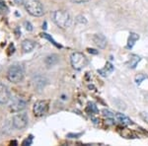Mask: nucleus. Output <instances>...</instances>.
<instances>
[{"mask_svg": "<svg viewBox=\"0 0 148 146\" xmlns=\"http://www.w3.org/2000/svg\"><path fill=\"white\" fill-rule=\"evenodd\" d=\"M53 22L60 29H66L71 24V16L68 11L57 10L53 13Z\"/></svg>", "mask_w": 148, "mask_h": 146, "instance_id": "nucleus-1", "label": "nucleus"}, {"mask_svg": "<svg viewBox=\"0 0 148 146\" xmlns=\"http://www.w3.org/2000/svg\"><path fill=\"white\" fill-rule=\"evenodd\" d=\"M24 6L30 15L41 17L44 14V6L40 0H24Z\"/></svg>", "mask_w": 148, "mask_h": 146, "instance_id": "nucleus-2", "label": "nucleus"}, {"mask_svg": "<svg viewBox=\"0 0 148 146\" xmlns=\"http://www.w3.org/2000/svg\"><path fill=\"white\" fill-rule=\"evenodd\" d=\"M24 69L20 65H13L9 68L7 73V78L12 83H19L24 78Z\"/></svg>", "mask_w": 148, "mask_h": 146, "instance_id": "nucleus-3", "label": "nucleus"}, {"mask_svg": "<svg viewBox=\"0 0 148 146\" xmlns=\"http://www.w3.org/2000/svg\"><path fill=\"white\" fill-rule=\"evenodd\" d=\"M70 62H71L72 67L75 70H81L87 66V64H88V60H87L86 56H85L83 54L75 52L71 54Z\"/></svg>", "mask_w": 148, "mask_h": 146, "instance_id": "nucleus-4", "label": "nucleus"}, {"mask_svg": "<svg viewBox=\"0 0 148 146\" xmlns=\"http://www.w3.org/2000/svg\"><path fill=\"white\" fill-rule=\"evenodd\" d=\"M28 121H29V118L27 116V114H17L13 117V127L17 129H23L28 125Z\"/></svg>", "mask_w": 148, "mask_h": 146, "instance_id": "nucleus-5", "label": "nucleus"}, {"mask_svg": "<svg viewBox=\"0 0 148 146\" xmlns=\"http://www.w3.org/2000/svg\"><path fill=\"white\" fill-rule=\"evenodd\" d=\"M48 110V104L46 101H38L34 105V115L36 117H42Z\"/></svg>", "mask_w": 148, "mask_h": 146, "instance_id": "nucleus-6", "label": "nucleus"}, {"mask_svg": "<svg viewBox=\"0 0 148 146\" xmlns=\"http://www.w3.org/2000/svg\"><path fill=\"white\" fill-rule=\"evenodd\" d=\"M10 100V93L7 87L0 83V104H6Z\"/></svg>", "mask_w": 148, "mask_h": 146, "instance_id": "nucleus-7", "label": "nucleus"}, {"mask_svg": "<svg viewBox=\"0 0 148 146\" xmlns=\"http://www.w3.org/2000/svg\"><path fill=\"white\" fill-rule=\"evenodd\" d=\"M93 42L99 48H105L107 46V39L105 36L100 34H96L93 36Z\"/></svg>", "mask_w": 148, "mask_h": 146, "instance_id": "nucleus-8", "label": "nucleus"}, {"mask_svg": "<svg viewBox=\"0 0 148 146\" xmlns=\"http://www.w3.org/2000/svg\"><path fill=\"white\" fill-rule=\"evenodd\" d=\"M114 69H115V67H114L113 64L111 62H107L106 65H105V67H103L102 69H98V73L101 75V76L107 77V76H109L110 74L113 73Z\"/></svg>", "mask_w": 148, "mask_h": 146, "instance_id": "nucleus-9", "label": "nucleus"}, {"mask_svg": "<svg viewBox=\"0 0 148 146\" xmlns=\"http://www.w3.org/2000/svg\"><path fill=\"white\" fill-rule=\"evenodd\" d=\"M25 108H26V102L22 100H16L11 104L10 110L13 111V112H19V111L24 110Z\"/></svg>", "mask_w": 148, "mask_h": 146, "instance_id": "nucleus-10", "label": "nucleus"}, {"mask_svg": "<svg viewBox=\"0 0 148 146\" xmlns=\"http://www.w3.org/2000/svg\"><path fill=\"white\" fill-rule=\"evenodd\" d=\"M35 48V43L31 40H25L22 43V50L24 52H31Z\"/></svg>", "mask_w": 148, "mask_h": 146, "instance_id": "nucleus-11", "label": "nucleus"}, {"mask_svg": "<svg viewBox=\"0 0 148 146\" xmlns=\"http://www.w3.org/2000/svg\"><path fill=\"white\" fill-rule=\"evenodd\" d=\"M116 119H118L120 123H122V125H133V123H132V121L129 118H127L126 116H124L123 114H116Z\"/></svg>", "mask_w": 148, "mask_h": 146, "instance_id": "nucleus-12", "label": "nucleus"}, {"mask_svg": "<svg viewBox=\"0 0 148 146\" xmlns=\"http://www.w3.org/2000/svg\"><path fill=\"white\" fill-rule=\"evenodd\" d=\"M138 40H139V35L135 34V33H131L128 37V41H127V48H133V46L135 45V43Z\"/></svg>", "mask_w": 148, "mask_h": 146, "instance_id": "nucleus-13", "label": "nucleus"}, {"mask_svg": "<svg viewBox=\"0 0 148 146\" xmlns=\"http://www.w3.org/2000/svg\"><path fill=\"white\" fill-rule=\"evenodd\" d=\"M141 60V58L139 56H136V55H132V56L129 58V60H128V62H127V65L129 66L131 68H135L136 67V65H137V63L139 62V61Z\"/></svg>", "mask_w": 148, "mask_h": 146, "instance_id": "nucleus-14", "label": "nucleus"}, {"mask_svg": "<svg viewBox=\"0 0 148 146\" xmlns=\"http://www.w3.org/2000/svg\"><path fill=\"white\" fill-rule=\"evenodd\" d=\"M58 61V56L57 54H51L46 58V63L48 66H52Z\"/></svg>", "mask_w": 148, "mask_h": 146, "instance_id": "nucleus-15", "label": "nucleus"}, {"mask_svg": "<svg viewBox=\"0 0 148 146\" xmlns=\"http://www.w3.org/2000/svg\"><path fill=\"white\" fill-rule=\"evenodd\" d=\"M86 111H87V113H89V114H98V113H99V110H98L97 106H96L95 104H93V103H88V106H87V108H86Z\"/></svg>", "mask_w": 148, "mask_h": 146, "instance_id": "nucleus-16", "label": "nucleus"}, {"mask_svg": "<svg viewBox=\"0 0 148 146\" xmlns=\"http://www.w3.org/2000/svg\"><path fill=\"white\" fill-rule=\"evenodd\" d=\"M147 78H148L147 75H145V74H142V73H140V74L136 75V77H135V82H136V84H138V85H140L141 82H142L143 80H145V79H147Z\"/></svg>", "mask_w": 148, "mask_h": 146, "instance_id": "nucleus-17", "label": "nucleus"}, {"mask_svg": "<svg viewBox=\"0 0 148 146\" xmlns=\"http://www.w3.org/2000/svg\"><path fill=\"white\" fill-rule=\"evenodd\" d=\"M42 38H46V39H48V41H50V42H51V44H52V45H54L55 46H57V48H61V46L57 45V42H55L54 40H53L52 38H51L50 36H49V35L46 34V33H44V34H42Z\"/></svg>", "mask_w": 148, "mask_h": 146, "instance_id": "nucleus-18", "label": "nucleus"}, {"mask_svg": "<svg viewBox=\"0 0 148 146\" xmlns=\"http://www.w3.org/2000/svg\"><path fill=\"white\" fill-rule=\"evenodd\" d=\"M102 113H103V115H104L105 117H107V118H109V119H114V118H116L115 115H114L113 113L110 112V111H108V110H103Z\"/></svg>", "mask_w": 148, "mask_h": 146, "instance_id": "nucleus-19", "label": "nucleus"}, {"mask_svg": "<svg viewBox=\"0 0 148 146\" xmlns=\"http://www.w3.org/2000/svg\"><path fill=\"white\" fill-rule=\"evenodd\" d=\"M76 22H77V23H80V24H86L87 20L84 16L79 15V16H77V18H76Z\"/></svg>", "mask_w": 148, "mask_h": 146, "instance_id": "nucleus-20", "label": "nucleus"}, {"mask_svg": "<svg viewBox=\"0 0 148 146\" xmlns=\"http://www.w3.org/2000/svg\"><path fill=\"white\" fill-rule=\"evenodd\" d=\"M33 142V136L30 135L28 137V138H26L25 140L23 141V143H22V145H31Z\"/></svg>", "mask_w": 148, "mask_h": 146, "instance_id": "nucleus-21", "label": "nucleus"}, {"mask_svg": "<svg viewBox=\"0 0 148 146\" xmlns=\"http://www.w3.org/2000/svg\"><path fill=\"white\" fill-rule=\"evenodd\" d=\"M69 1L74 4H82V3H86V2L90 1V0H69Z\"/></svg>", "mask_w": 148, "mask_h": 146, "instance_id": "nucleus-22", "label": "nucleus"}, {"mask_svg": "<svg viewBox=\"0 0 148 146\" xmlns=\"http://www.w3.org/2000/svg\"><path fill=\"white\" fill-rule=\"evenodd\" d=\"M140 118L145 121V123H148V114L147 113H141L140 114Z\"/></svg>", "mask_w": 148, "mask_h": 146, "instance_id": "nucleus-23", "label": "nucleus"}, {"mask_svg": "<svg viewBox=\"0 0 148 146\" xmlns=\"http://www.w3.org/2000/svg\"><path fill=\"white\" fill-rule=\"evenodd\" d=\"M25 26H26V29H27V31H29V32H31V31H33V27H32V25H31V23L30 22H25Z\"/></svg>", "mask_w": 148, "mask_h": 146, "instance_id": "nucleus-24", "label": "nucleus"}, {"mask_svg": "<svg viewBox=\"0 0 148 146\" xmlns=\"http://www.w3.org/2000/svg\"><path fill=\"white\" fill-rule=\"evenodd\" d=\"M81 135V133H78V134H72V133H69L68 135V137H70V138H77L78 136H80Z\"/></svg>", "mask_w": 148, "mask_h": 146, "instance_id": "nucleus-25", "label": "nucleus"}, {"mask_svg": "<svg viewBox=\"0 0 148 146\" xmlns=\"http://www.w3.org/2000/svg\"><path fill=\"white\" fill-rule=\"evenodd\" d=\"M87 50H88L90 54H98V52H96V50H93V48H88Z\"/></svg>", "mask_w": 148, "mask_h": 146, "instance_id": "nucleus-26", "label": "nucleus"}, {"mask_svg": "<svg viewBox=\"0 0 148 146\" xmlns=\"http://www.w3.org/2000/svg\"><path fill=\"white\" fill-rule=\"evenodd\" d=\"M3 9H5V5H4L2 2H0V12H1V11L3 10Z\"/></svg>", "mask_w": 148, "mask_h": 146, "instance_id": "nucleus-27", "label": "nucleus"}, {"mask_svg": "<svg viewBox=\"0 0 148 146\" xmlns=\"http://www.w3.org/2000/svg\"><path fill=\"white\" fill-rule=\"evenodd\" d=\"M16 4H24V0H14Z\"/></svg>", "mask_w": 148, "mask_h": 146, "instance_id": "nucleus-28", "label": "nucleus"}]
</instances>
